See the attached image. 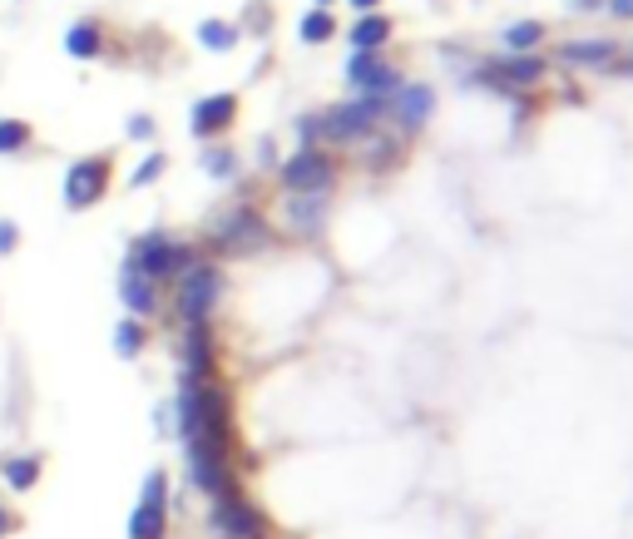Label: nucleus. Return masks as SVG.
Instances as JSON below:
<instances>
[{
    "label": "nucleus",
    "instance_id": "f257e3e1",
    "mask_svg": "<svg viewBox=\"0 0 633 539\" xmlns=\"http://www.w3.org/2000/svg\"><path fill=\"white\" fill-rule=\"evenodd\" d=\"M173 421H179L183 465L194 490L208 500L238 490L233 470V401L214 377H179V396H173Z\"/></svg>",
    "mask_w": 633,
    "mask_h": 539
},
{
    "label": "nucleus",
    "instance_id": "f03ea898",
    "mask_svg": "<svg viewBox=\"0 0 633 539\" xmlns=\"http://www.w3.org/2000/svg\"><path fill=\"white\" fill-rule=\"evenodd\" d=\"M130 262L149 282H179L183 272L198 262V248L194 243H179V237H169V233H144L130 243Z\"/></svg>",
    "mask_w": 633,
    "mask_h": 539
},
{
    "label": "nucleus",
    "instance_id": "7ed1b4c3",
    "mask_svg": "<svg viewBox=\"0 0 633 539\" xmlns=\"http://www.w3.org/2000/svg\"><path fill=\"white\" fill-rule=\"evenodd\" d=\"M179 297H173V307H179V322L194 327V322H208L214 317V307L223 303V272H218V262H204L198 258L194 268L183 272L179 282Z\"/></svg>",
    "mask_w": 633,
    "mask_h": 539
},
{
    "label": "nucleus",
    "instance_id": "20e7f679",
    "mask_svg": "<svg viewBox=\"0 0 633 539\" xmlns=\"http://www.w3.org/2000/svg\"><path fill=\"white\" fill-rule=\"evenodd\" d=\"M130 539H169V475L149 470L139 486V505L130 510Z\"/></svg>",
    "mask_w": 633,
    "mask_h": 539
},
{
    "label": "nucleus",
    "instance_id": "39448f33",
    "mask_svg": "<svg viewBox=\"0 0 633 539\" xmlns=\"http://www.w3.org/2000/svg\"><path fill=\"white\" fill-rule=\"evenodd\" d=\"M549 75V60L545 54H495V60H485L480 65V79L485 85H495L500 95L520 99V89H535L539 79Z\"/></svg>",
    "mask_w": 633,
    "mask_h": 539
},
{
    "label": "nucleus",
    "instance_id": "423d86ee",
    "mask_svg": "<svg viewBox=\"0 0 633 539\" xmlns=\"http://www.w3.org/2000/svg\"><path fill=\"white\" fill-rule=\"evenodd\" d=\"M278 179L288 194H327L337 184V159L327 149H297L292 159H282Z\"/></svg>",
    "mask_w": 633,
    "mask_h": 539
},
{
    "label": "nucleus",
    "instance_id": "0eeeda50",
    "mask_svg": "<svg viewBox=\"0 0 633 539\" xmlns=\"http://www.w3.org/2000/svg\"><path fill=\"white\" fill-rule=\"evenodd\" d=\"M218 539H268V519L258 515L253 500H243V490H228L214 500V515H208Z\"/></svg>",
    "mask_w": 633,
    "mask_h": 539
},
{
    "label": "nucleus",
    "instance_id": "6e6552de",
    "mask_svg": "<svg viewBox=\"0 0 633 539\" xmlns=\"http://www.w3.org/2000/svg\"><path fill=\"white\" fill-rule=\"evenodd\" d=\"M109 194V154H89V159H75L65 173V208L70 213H85L99 198Z\"/></svg>",
    "mask_w": 633,
    "mask_h": 539
},
{
    "label": "nucleus",
    "instance_id": "1a4fd4ad",
    "mask_svg": "<svg viewBox=\"0 0 633 539\" xmlns=\"http://www.w3.org/2000/svg\"><path fill=\"white\" fill-rule=\"evenodd\" d=\"M346 85L356 95H397L406 85V75L397 65H387L381 50H352V60H346Z\"/></svg>",
    "mask_w": 633,
    "mask_h": 539
},
{
    "label": "nucleus",
    "instance_id": "9d476101",
    "mask_svg": "<svg viewBox=\"0 0 633 539\" xmlns=\"http://www.w3.org/2000/svg\"><path fill=\"white\" fill-rule=\"evenodd\" d=\"M263 243H268V223H263L258 208H233V213H223L214 228L218 253H258Z\"/></svg>",
    "mask_w": 633,
    "mask_h": 539
},
{
    "label": "nucleus",
    "instance_id": "9b49d317",
    "mask_svg": "<svg viewBox=\"0 0 633 539\" xmlns=\"http://www.w3.org/2000/svg\"><path fill=\"white\" fill-rule=\"evenodd\" d=\"M430 109H436V95H430V85H401L397 95H391V105H387V119H397L401 134H416L421 124L430 119Z\"/></svg>",
    "mask_w": 633,
    "mask_h": 539
},
{
    "label": "nucleus",
    "instance_id": "f8f14e48",
    "mask_svg": "<svg viewBox=\"0 0 633 539\" xmlns=\"http://www.w3.org/2000/svg\"><path fill=\"white\" fill-rule=\"evenodd\" d=\"M233 119H238V95H208L194 105L188 130H194V139H218V134L233 130Z\"/></svg>",
    "mask_w": 633,
    "mask_h": 539
},
{
    "label": "nucleus",
    "instance_id": "ddd939ff",
    "mask_svg": "<svg viewBox=\"0 0 633 539\" xmlns=\"http://www.w3.org/2000/svg\"><path fill=\"white\" fill-rule=\"evenodd\" d=\"M119 303L130 307V317H154L159 313V282H149L130 258H124V272H119Z\"/></svg>",
    "mask_w": 633,
    "mask_h": 539
},
{
    "label": "nucleus",
    "instance_id": "4468645a",
    "mask_svg": "<svg viewBox=\"0 0 633 539\" xmlns=\"http://www.w3.org/2000/svg\"><path fill=\"white\" fill-rule=\"evenodd\" d=\"M218 346H214V327L194 322L183 327V377H214Z\"/></svg>",
    "mask_w": 633,
    "mask_h": 539
},
{
    "label": "nucleus",
    "instance_id": "2eb2a0df",
    "mask_svg": "<svg viewBox=\"0 0 633 539\" xmlns=\"http://www.w3.org/2000/svg\"><path fill=\"white\" fill-rule=\"evenodd\" d=\"M391 35H397V25H391L387 11H366L352 21V30H346V40H352V50H387Z\"/></svg>",
    "mask_w": 633,
    "mask_h": 539
},
{
    "label": "nucleus",
    "instance_id": "dca6fc26",
    "mask_svg": "<svg viewBox=\"0 0 633 539\" xmlns=\"http://www.w3.org/2000/svg\"><path fill=\"white\" fill-rule=\"evenodd\" d=\"M559 60L564 65H584V70H604L619 60V45L613 40H564L559 45Z\"/></svg>",
    "mask_w": 633,
    "mask_h": 539
},
{
    "label": "nucleus",
    "instance_id": "f3484780",
    "mask_svg": "<svg viewBox=\"0 0 633 539\" xmlns=\"http://www.w3.org/2000/svg\"><path fill=\"white\" fill-rule=\"evenodd\" d=\"M40 475H45L40 455H5V461H0V480H5L15 495H25V490L40 486Z\"/></svg>",
    "mask_w": 633,
    "mask_h": 539
},
{
    "label": "nucleus",
    "instance_id": "a211bd4d",
    "mask_svg": "<svg viewBox=\"0 0 633 539\" xmlns=\"http://www.w3.org/2000/svg\"><path fill=\"white\" fill-rule=\"evenodd\" d=\"M322 213H327V194H292L288 223L297 228V233H317V228H322Z\"/></svg>",
    "mask_w": 633,
    "mask_h": 539
},
{
    "label": "nucleus",
    "instance_id": "6ab92c4d",
    "mask_svg": "<svg viewBox=\"0 0 633 539\" xmlns=\"http://www.w3.org/2000/svg\"><path fill=\"white\" fill-rule=\"evenodd\" d=\"M65 50L75 54V60H95V54L105 50V35H99V21H80V25H70Z\"/></svg>",
    "mask_w": 633,
    "mask_h": 539
},
{
    "label": "nucleus",
    "instance_id": "aec40b11",
    "mask_svg": "<svg viewBox=\"0 0 633 539\" xmlns=\"http://www.w3.org/2000/svg\"><path fill=\"white\" fill-rule=\"evenodd\" d=\"M545 25L539 21H520V25H510V30H504V50L510 54H535L539 45H545Z\"/></svg>",
    "mask_w": 633,
    "mask_h": 539
},
{
    "label": "nucleus",
    "instance_id": "412c9836",
    "mask_svg": "<svg viewBox=\"0 0 633 539\" xmlns=\"http://www.w3.org/2000/svg\"><path fill=\"white\" fill-rule=\"evenodd\" d=\"M297 35H302V45H327L337 35L332 11H317V5H312V11L297 21Z\"/></svg>",
    "mask_w": 633,
    "mask_h": 539
},
{
    "label": "nucleus",
    "instance_id": "4be33fe9",
    "mask_svg": "<svg viewBox=\"0 0 633 539\" xmlns=\"http://www.w3.org/2000/svg\"><path fill=\"white\" fill-rule=\"evenodd\" d=\"M144 342H149V332H144L139 317H124V322L114 327V352L124 356V362H134V356L144 352Z\"/></svg>",
    "mask_w": 633,
    "mask_h": 539
},
{
    "label": "nucleus",
    "instance_id": "5701e85b",
    "mask_svg": "<svg viewBox=\"0 0 633 539\" xmlns=\"http://www.w3.org/2000/svg\"><path fill=\"white\" fill-rule=\"evenodd\" d=\"M198 40H204L208 50H233V45H238V25L204 21V25H198Z\"/></svg>",
    "mask_w": 633,
    "mask_h": 539
},
{
    "label": "nucleus",
    "instance_id": "b1692460",
    "mask_svg": "<svg viewBox=\"0 0 633 539\" xmlns=\"http://www.w3.org/2000/svg\"><path fill=\"white\" fill-rule=\"evenodd\" d=\"M31 144V124L25 119H0V154H21Z\"/></svg>",
    "mask_w": 633,
    "mask_h": 539
},
{
    "label": "nucleus",
    "instance_id": "393cba45",
    "mask_svg": "<svg viewBox=\"0 0 633 539\" xmlns=\"http://www.w3.org/2000/svg\"><path fill=\"white\" fill-rule=\"evenodd\" d=\"M204 169L214 173V179H233V173H238V154L233 149H204Z\"/></svg>",
    "mask_w": 633,
    "mask_h": 539
},
{
    "label": "nucleus",
    "instance_id": "a878e982",
    "mask_svg": "<svg viewBox=\"0 0 633 539\" xmlns=\"http://www.w3.org/2000/svg\"><path fill=\"white\" fill-rule=\"evenodd\" d=\"M163 169H169V159H163V154H149V159H144V163H139V169H134V179H130V184H134V188L154 184V179H159V173H163Z\"/></svg>",
    "mask_w": 633,
    "mask_h": 539
},
{
    "label": "nucleus",
    "instance_id": "bb28decb",
    "mask_svg": "<svg viewBox=\"0 0 633 539\" xmlns=\"http://www.w3.org/2000/svg\"><path fill=\"white\" fill-rule=\"evenodd\" d=\"M124 130H130L134 144H149V139H154V119H149V114H134L130 124H124Z\"/></svg>",
    "mask_w": 633,
    "mask_h": 539
},
{
    "label": "nucleus",
    "instance_id": "cd10ccee",
    "mask_svg": "<svg viewBox=\"0 0 633 539\" xmlns=\"http://www.w3.org/2000/svg\"><path fill=\"white\" fill-rule=\"evenodd\" d=\"M15 243H21V228H15L11 218H0V258H11Z\"/></svg>",
    "mask_w": 633,
    "mask_h": 539
},
{
    "label": "nucleus",
    "instance_id": "c85d7f7f",
    "mask_svg": "<svg viewBox=\"0 0 633 539\" xmlns=\"http://www.w3.org/2000/svg\"><path fill=\"white\" fill-rule=\"evenodd\" d=\"M15 529H21V515H15L11 505H0V539H11Z\"/></svg>",
    "mask_w": 633,
    "mask_h": 539
},
{
    "label": "nucleus",
    "instance_id": "c756f323",
    "mask_svg": "<svg viewBox=\"0 0 633 539\" xmlns=\"http://www.w3.org/2000/svg\"><path fill=\"white\" fill-rule=\"evenodd\" d=\"M609 11L619 15V21H633V0H609Z\"/></svg>",
    "mask_w": 633,
    "mask_h": 539
},
{
    "label": "nucleus",
    "instance_id": "7c9ffc66",
    "mask_svg": "<svg viewBox=\"0 0 633 539\" xmlns=\"http://www.w3.org/2000/svg\"><path fill=\"white\" fill-rule=\"evenodd\" d=\"M352 11L366 15V11H381V0H352Z\"/></svg>",
    "mask_w": 633,
    "mask_h": 539
},
{
    "label": "nucleus",
    "instance_id": "2f4dec72",
    "mask_svg": "<svg viewBox=\"0 0 633 539\" xmlns=\"http://www.w3.org/2000/svg\"><path fill=\"white\" fill-rule=\"evenodd\" d=\"M574 5H580V11H594V5H604V0H574Z\"/></svg>",
    "mask_w": 633,
    "mask_h": 539
},
{
    "label": "nucleus",
    "instance_id": "473e14b6",
    "mask_svg": "<svg viewBox=\"0 0 633 539\" xmlns=\"http://www.w3.org/2000/svg\"><path fill=\"white\" fill-rule=\"evenodd\" d=\"M317 11H332V0H317Z\"/></svg>",
    "mask_w": 633,
    "mask_h": 539
}]
</instances>
